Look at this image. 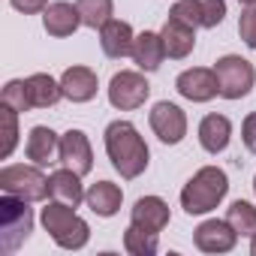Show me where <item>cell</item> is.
Masks as SVG:
<instances>
[{
  "label": "cell",
  "instance_id": "1",
  "mask_svg": "<svg viewBox=\"0 0 256 256\" xmlns=\"http://www.w3.org/2000/svg\"><path fill=\"white\" fill-rule=\"evenodd\" d=\"M102 142H106V154H108V160L120 178L133 181L148 169L151 151L130 120H112L102 133Z\"/></svg>",
  "mask_w": 256,
  "mask_h": 256
},
{
  "label": "cell",
  "instance_id": "2",
  "mask_svg": "<svg viewBox=\"0 0 256 256\" xmlns=\"http://www.w3.org/2000/svg\"><path fill=\"white\" fill-rule=\"evenodd\" d=\"M229 193V178L223 169L217 166H202L181 190V208L196 217V214H208L214 211Z\"/></svg>",
  "mask_w": 256,
  "mask_h": 256
},
{
  "label": "cell",
  "instance_id": "3",
  "mask_svg": "<svg viewBox=\"0 0 256 256\" xmlns=\"http://www.w3.org/2000/svg\"><path fill=\"white\" fill-rule=\"evenodd\" d=\"M42 226L52 235V241L64 250H82L90 238V226L76 214V208L58 199L42 208Z\"/></svg>",
  "mask_w": 256,
  "mask_h": 256
},
{
  "label": "cell",
  "instance_id": "4",
  "mask_svg": "<svg viewBox=\"0 0 256 256\" xmlns=\"http://www.w3.org/2000/svg\"><path fill=\"white\" fill-rule=\"evenodd\" d=\"M34 232V211L28 208V199H18L12 193H4L0 199V247L4 253H16Z\"/></svg>",
  "mask_w": 256,
  "mask_h": 256
},
{
  "label": "cell",
  "instance_id": "5",
  "mask_svg": "<svg viewBox=\"0 0 256 256\" xmlns=\"http://www.w3.org/2000/svg\"><path fill=\"white\" fill-rule=\"evenodd\" d=\"M214 76H217V88L223 100H241L253 90L256 82V70L247 58L241 54H223L214 64Z\"/></svg>",
  "mask_w": 256,
  "mask_h": 256
},
{
  "label": "cell",
  "instance_id": "6",
  "mask_svg": "<svg viewBox=\"0 0 256 256\" xmlns=\"http://www.w3.org/2000/svg\"><path fill=\"white\" fill-rule=\"evenodd\" d=\"M0 190L28 202H42L48 193V178L36 166H4L0 169Z\"/></svg>",
  "mask_w": 256,
  "mask_h": 256
},
{
  "label": "cell",
  "instance_id": "7",
  "mask_svg": "<svg viewBox=\"0 0 256 256\" xmlns=\"http://www.w3.org/2000/svg\"><path fill=\"white\" fill-rule=\"evenodd\" d=\"M148 96H151V84L136 70H120L108 82V102L120 112H133V108L145 106Z\"/></svg>",
  "mask_w": 256,
  "mask_h": 256
},
{
  "label": "cell",
  "instance_id": "8",
  "mask_svg": "<svg viewBox=\"0 0 256 256\" xmlns=\"http://www.w3.org/2000/svg\"><path fill=\"white\" fill-rule=\"evenodd\" d=\"M148 120H151L154 136H157L163 145H178V142L187 136V114H184L181 106H175V102H169V100L157 102V106L151 108Z\"/></svg>",
  "mask_w": 256,
  "mask_h": 256
},
{
  "label": "cell",
  "instance_id": "9",
  "mask_svg": "<svg viewBox=\"0 0 256 256\" xmlns=\"http://www.w3.org/2000/svg\"><path fill=\"white\" fill-rule=\"evenodd\" d=\"M175 90H178L184 100H190V102H208V100H214V96L220 94L214 70H205V66H190V70H184V72L175 78Z\"/></svg>",
  "mask_w": 256,
  "mask_h": 256
},
{
  "label": "cell",
  "instance_id": "10",
  "mask_svg": "<svg viewBox=\"0 0 256 256\" xmlns=\"http://www.w3.org/2000/svg\"><path fill=\"white\" fill-rule=\"evenodd\" d=\"M193 241L202 253H229L238 244V232L232 229L229 220H205L196 226Z\"/></svg>",
  "mask_w": 256,
  "mask_h": 256
},
{
  "label": "cell",
  "instance_id": "11",
  "mask_svg": "<svg viewBox=\"0 0 256 256\" xmlns=\"http://www.w3.org/2000/svg\"><path fill=\"white\" fill-rule=\"evenodd\" d=\"M60 160L66 169L78 172V175H88L94 169V151H90V142L82 130H66L60 136V148H58Z\"/></svg>",
  "mask_w": 256,
  "mask_h": 256
},
{
  "label": "cell",
  "instance_id": "12",
  "mask_svg": "<svg viewBox=\"0 0 256 256\" xmlns=\"http://www.w3.org/2000/svg\"><path fill=\"white\" fill-rule=\"evenodd\" d=\"M78 24H82V12L76 4H66V0H54L42 12V28L48 36H58V40L72 36L78 30Z\"/></svg>",
  "mask_w": 256,
  "mask_h": 256
},
{
  "label": "cell",
  "instance_id": "13",
  "mask_svg": "<svg viewBox=\"0 0 256 256\" xmlns=\"http://www.w3.org/2000/svg\"><path fill=\"white\" fill-rule=\"evenodd\" d=\"M172 220V211H169V202L160 199V196H142L136 205H133V214H130V223H136L139 229H148V232H163Z\"/></svg>",
  "mask_w": 256,
  "mask_h": 256
},
{
  "label": "cell",
  "instance_id": "14",
  "mask_svg": "<svg viewBox=\"0 0 256 256\" xmlns=\"http://www.w3.org/2000/svg\"><path fill=\"white\" fill-rule=\"evenodd\" d=\"M133 42H136L133 28L126 24V22H120V18H112V22H106L100 28V46H102L106 58L120 60L126 54H133Z\"/></svg>",
  "mask_w": 256,
  "mask_h": 256
},
{
  "label": "cell",
  "instance_id": "15",
  "mask_svg": "<svg viewBox=\"0 0 256 256\" xmlns=\"http://www.w3.org/2000/svg\"><path fill=\"white\" fill-rule=\"evenodd\" d=\"M160 36H163L166 58H172V60H184V58L196 48V28H190V24H184V22H178V18H172V16L166 18Z\"/></svg>",
  "mask_w": 256,
  "mask_h": 256
},
{
  "label": "cell",
  "instance_id": "16",
  "mask_svg": "<svg viewBox=\"0 0 256 256\" xmlns=\"http://www.w3.org/2000/svg\"><path fill=\"white\" fill-rule=\"evenodd\" d=\"M96 88H100V82H96V72L90 66H70L60 76V90H64V96L70 102H88V100H94Z\"/></svg>",
  "mask_w": 256,
  "mask_h": 256
},
{
  "label": "cell",
  "instance_id": "17",
  "mask_svg": "<svg viewBox=\"0 0 256 256\" xmlns=\"http://www.w3.org/2000/svg\"><path fill=\"white\" fill-rule=\"evenodd\" d=\"M232 139V120L226 114H205L199 120V145L208 151V154H220L226 151Z\"/></svg>",
  "mask_w": 256,
  "mask_h": 256
},
{
  "label": "cell",
  "instance_id": "18",
  "mask_svg": "<svg viewBox=\"0 0 256 256\" xmlns=\"http://www.w3.org/2000/svg\"><path fill=\"white\" fill-rule=\"evenodd\" d=\"M84 202L96 217H114L120 211V205H124V190L118 184H112V181H96L84 193Z\"/></svg>",
  "mask_w": 256,
  "mask_h": 256
},
{
  "label": "cell",
  "instance_id": "19",
  "mask_svg": "<svg viewBox=\"0 0 256 256\" xmlns=\"http://www.w3.org/2000/svg\"><path fill=\"white\" fill-rule=\"evenodd\" d=\"M130 58L136 60V66H139L142 72L160 70V64H163V58H166L163 36L154 34V30H142V34L136 36V42H133V54H130Z\"/></svg>",
  "mask_w": 256,
  "mask_h": 256
},
{
  "label": "cell",
  "instance_id": "20",
  "mask_svg": "<svg viewBox=\"0 0 256 256\" xmlns=\"http://www.w3.org/2000/svg\"><path fill=\"white\" fill-rule=\"evenodd\" d=\"M48 193H52V199H58V202H66V205H78V202H84V187H82V175L78 172H72V169H58V172H52L48 175Z\"/></svg>",
  "mask_w": 256,
  "mask_h": 256
},
{
  "label": "cell",
  "instance_id": "21",
  "mask_svg": "<svg viewBox=\"0 0 256 256\" xmlns=\"http://www.w3.org/2000/svg\"><path fill=\"white\" fill-rule=\"evenodd\" d=\"M60 148V139L52 126H34L30 136H28V145H24V154L28 160H34L36 166H46L54 160V151Z\"/></svg>",
  "mask_w": 256,
  "mask_h": 256
},
{
  "label": "cell",
  "instance_id": "22",
  "mask_svg": "<svg viewBox=\"0 0 256 256\" xmlns=\"http://www.w3.org/2000/svg\"><path fill=\"white\" fill-rule=\"evenodd\" d=\"M24 84H28V100H30L34 108H52L64 96L60 82H54L48 72H34V76L24 78Z\"/></svg>",
  "mask_w": 256,
  "mask_h": 256
},
{
  "label": "cell",
  "instance_id": "23",
  "mask_svg": "<svg viewBox=\"0 0 256 256\" xmlns=\"http://www.w3.org/2000/svg\"><path fill=\"white\" fill-rule=\"evenodd\" d=\"M160 247L157 241V232H148V229H139L136 223H130L124 229V250L130 256H154Z\"/></svg>",
  "mask_w": 256,
  "mask_h": 256
},
{
  "label": "cell",
  "instance_id": "24",
  "mask_svg": "<svg viewBox=\"0 0 256 256\" xmlns=\"http://www.w3.org/2000/svg\"><path fill=\"white\" fill-rule=\"evenodd\" d=\"M76 6L82 12V24L90 28V30H100L114 16V4H112V0H76Z\"/></svg>",
  "mask_w": 256,
  "mask_h": 256
},
{
  "label": "cell",
  "instance_id": "25",
  "mask_svg": "<svg viewBox=\"0 0 256 256\" xmlns=\"http://www.w3.org/2000/svg\"><path fill=\"white\" fill-rule=\"evenodd\" d=\"M226 220L232 223V229L238 232V235H256V208L250 205V202H244V199H238V202H232L229 205V211H226Z\"/></svg>",
  "mask_w": 256,
  "mask_h": 256
},
{
  "label": "cell",
  "instance_id": "26",
  "mask_svg": "<svg viewBox=\"0 0 256 256\" xmlns=\"http://www.w3.org/2000/svg\"><path fill=\"white\" fill-rule=\"evenodd\" d=\"M0 106H6V108H12V112H18V114L28 112V108H34L30 100H28V84H24V78L6 82L4 94H0Z\"/></svg>",
  "mask_w": 256,
  "mask_h": 256
},
{
  "label": "cell",
  "instance_id": "27",
  "mask_svg": "<svg viewBox=\"0 0 256 256\" xmlns=\"http://www.w3.org/2000/svg\"><path fill=\"white\" fill-rule=\"evenodd\" d=\"M0 118H4V148H0V157H10L16 151V142H18V112L0 106Z\"/></svg>",
  "mask_w": 256,
  "mask_h": 256
},
{
  "label": "cell",
  "instance_id": "28",
  "mask_svg": "<svg viewBox=\"0 0 256 256\" xmlns=\"http://www.w3.org/2000/svg\"><path fill=\"white\" fill-rule=\"evenodd\" d=\"M169 16L184 22V24H190V28H202V6H199V0H178Z\"/></svg>",
  "mask_w": 256,
  "mask_h": 256
},
{
  "label": "cell",
  "instance_id": "29",
  "mask_svg": "<svg viewBox=\"0 0 256 256\" xmlns=\"http://www.w3.org/2000/svg\"><path fill=\"white\" fill-rule=\"evenodd\" d=\"M238 36L247 48H256V4L244 6V12L238 18Z\"/></svg>",
  "mask_w": 256,
  "mask_h": 256
},
{
  "label": "cell",
  "instance_id": "30",
  "mask_svg": "<svg viewBox=\"0 0 256 256\" xmlns=\"http://www.w3.org/2000/svg\"><path fill=\"white\" fill-rule=\"evenodd\" d=\"M202 6V28H217L226 18V0H199Z\"/></svg>",
  "mask_w": 256,
  "mask_h": 256
},
{
  "label": "cell",
  "instance_id": "31",
  "mask_svg": "<svg viewBox=\"0 0 256 256\" xmlns=\"http://www.w3.org/2000/svg\"><path fill=\"white\" fill-rule=\"evenodd\" d=\"M241 142L250 154H256V112H250L241 124Z\"/></svg>",
  "mask_w": 256,
  "mask_h": 256
},
{
  "label": "cell",
  "instance_id": "32",
  "mask_svg": "<svg viewBox=\"0 0 256 256\" xmlns=\"http://www.w3.org/2000/svg\"><path fill=\"white\" fill-rule=\"evenodd\" d=\"M10 4H12V10H18L24 16H36V12H46L48 0H10Z\"/></svg>",
  "mask_w": 256,
  "mask_h": 256
},
{
  "label": "cell",
  "instance_id": "33",
  "mask_svg": "<svg viewBox=\"0 0 256 256\" xmlns=\"http://www.w3.org/2000/svg\"><path fill=\"white\" fill-rule=\"evenodd\" d=\"M250 253L256 256V235H250Z\"/></svg>",
  "mask_w": 256,
  "mask_h": 256
},
{
  "label": "cell",
  "instance_id": "34",
  "mask_svg": "<svg viewBox=\"0 0 256 256\" xmlns=\"http://www.w3.org/2000/svg\"><path fill=\"white\" fill-rule=\"evenodd\" d=\"M238 4H244V6H250V4H256V0H238Z\"/></svg>",
  "mask_w": 256,
  "mask_h": 256
},
{
  "label": "cell",
  "instance_id": "35",
  "mask_svg": "<svg viewBox=\"0 0 256 256\" xmlns=\"http://www.w3.org/2000/svg\"><path fill=\"white\" fill-rule=\"evenodd\" d=\"M253 193H256V178H253Z\"/></svg>",
  "mask_w": 256,
  "mask_h": 256
}]
</instances>
